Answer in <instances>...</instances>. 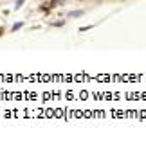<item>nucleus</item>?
Masks as SVG:
<instances>
[{"label": "nucleus", "mask_w": 146, "mask_h": 158, "mask_svg": "<svg viewBox=\"0 0 146 158\" xmlns=\"http://www.w3.org/2000/svg\"><path fill=\"white\" fill-rule=\"evenodd\" d=\"M69 16H72V18H79V16H83V11H81V9L70 11V13H69Z\"/></svg>", "instance_id": "f03ea898"}, {"label": "nucleus", "mask_w": 146, "mask_h": 158, "mask_svg": "<svg viewBox=\"0 0 146 158\" xmlns=\"http://www.w3.org/2000/svg\"><path fill=\"white\" fill-rule=\"evenodd\" d=\"M63 4V0H47L43 6H42V11L43 13H49V11L52 9V7H56V6H61Z\"/></svg>", "instance_id": "f257e3e1"}, {"label": "nucleus", "mask_w": 146, "mask_h": 158, "mask_svg": "<svg viewBox=\"0 0 146 158\" xmlns=\"http://www.w3.org/2000/svg\"><path fill=\"white\" fill-rule=\"evenodd\" d=\"M24 2H25V0H18V2L15 4V9H18V7H20V6H22V4H24Z\"/></svg>", "instance_id": "20e7f679"}, {"label": "nucleus", "mask_w": 146, "mask_h": 158, "mask_svg": "<svg viewBox=\"0 0 146 158\" xmlns=\"http://www.w3.org/2000/svg\"><path fill=\"white\" fill-rule=\"evenodd\" d=\"M22 25H24V22H16V23L13 25V31H18L20 27H22Z\"/></svg>", "instance_id": "7ed1b4c3"}]
</instances>
